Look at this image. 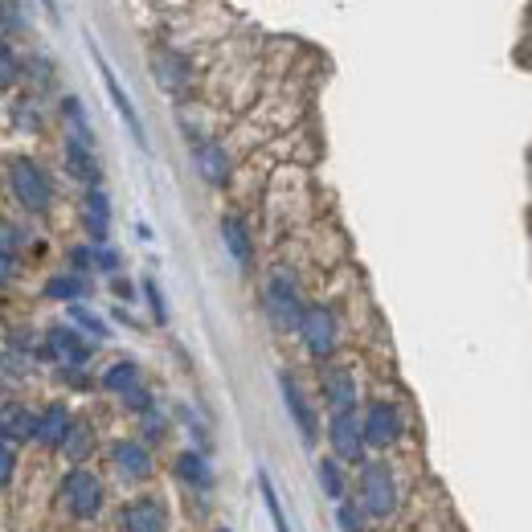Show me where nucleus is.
Instances as JSON below:
<instances>
[{"instance_id":"obj_1","label":"nucleus","mask_w":532,"mask_h":532,"mask_svg":"<svg viewBox=\"0 0 532 532\" xmlns=\"http://www.w3.org/2000/svg\"><path fill=\"white\" fill-rule=\"evenodd\" d=\"M0 185H5V197L17 205V213L25 217H50L58 209V181L54 172L41 164L29 152H17L0 164Z\"/></svg>"},{"instance_id":"obj_2","label":"nucleus","mask_w":532,"mask_h":532,"mask_svg":"<svg viewBox=\"0 0 532 532\" xmlns=\"http://www.w3.org/2000/svg\"><path fill=\"white\" fill-rule=\"evenodd\" d=\"M54 504L66 520L74 524H99L107 512V479L86 463V467H66L54 487Z\"/></svg>"},{"instance_id":"obj_3","label":"nucleus","mask_w":532,"mask_h":532,"mask_svg":"<svg viewBox=\"0 0 532 532\" xmlns=\"http://www.w3.org/2000/svg\"><path fill=\"white\" fill-rule=\"evenodd\" d=\"M352 500L365 512L369 524H389L402 508V483H397V471L389 459H365L357 467V479H352Z\"/></svg>"},{"instance_id":"obj_4","label":"nucleus","mask_w":532,"mask_h":532,"mask_svg":"<svg viewBox=\"0 0 532 532\" xmlns=\"http://www.w3.org/2000/svg\"><path fill=\"white\" fill-rule=\"evenodd\" d=\"M258 307H262V316L266 324H271L279 336H295L299 328V316H303V307H307V295H303V283L299 275L291 271V266H271L258 287Z\"/></svg>"},{"instance_id":"obj_5","label":"nucleus","mask_w":532,"mask_h":532,"mask_svg":"<svg viewBox=\"0 0 532 532\" xmlns=\"http://www.w3.org/2000/svg\"><path fill=\"white\" fill-rule=\"evenodd\" d=\"M295 340H299L307 361H316V365L336 361L340 344H344V328H340L336 307L324 303V299H307L303 316H299V328H295Z\"/></svg>"},{"instance_id":"obj_6","label":"nucleus","mask_w":532,"mask_h":532,"mask_svg":"<svg viewBox=\"0 0 532 532\" xmlns=\"http://www.w3.org/2000/svg\"><path fill=\"white\" fill-rule=\"evenodd\" d=\"M99 348L91 336H82L70 320H58V324H46L37 332V365H46V369H91L95 357H99Z\"/></svg>"},{"instance_id":"obj_7","label":"nucleus","mask_w":532,"mask_h":532,"mask_svg":"<svg viewBox=\"0 0 532 532\" xmlns=\"http://www.w3.org/2000/svg\"><path fill=\"white\" fill-rule=\"evenodd\" d=\"M107 467L111 475L123 483V487H148L156 479V451L148 447V442H140L136 434H123V438H111L107 447Z\"/></svg>"},{"instance_id":"obj_8","label":"nucleus","mask_w":532,"mask_h":532,"mask_svg":"<svg viewBox=\"0 0 532 532\" xmlns=\"http://www.w3.org/2000/svg\"><path fill=\"white\" fill-rule=\"evenodd\" d=\"M361 426H365L369 451L385 455L406 438V410H402V402L377 393V397H369V402H361Z\"/></svg>"},{"instance_id":"obj_9","label":"nucleus","mask_w":532,"mask_h":532,"mask_svg":"<svg viewBox=\"0 0 532 532\" xmlns=\"http://www.w3.org/2000/svg\"><path fill=\"white\" fill-rule=\"evenodd\" d=\"M148 66H152V78L164 95L172 99H189L193 86H197V62L181 50V46H168V41H160V46H152L148 54Z\"/></svg>"},{"instance_id":"obj_10","label":"nucleus","mask_w":532,"mask_h":532,"mask_svg":"<svg viewBox=\"0 0 532 532\" xmlns=\"http://www.w3.org/2000/svg\"><path fill=\"white\" fill-rule=\"evenodd\" d=\"M279 397H283V406H287L291 426H295L299 438H303V447L316 451L320 438H324V422H320V410H316V402H312V393L303 389V381H299L291 369H279Z\"/></svg>"},{"instance_id":"obj_11","label":"nucleus","mask_w":532,"mask_h":532,"mask_svg":"<svg viewBox=\"0 0 532 532\" xmlns=\"http://www.w3.org/2000/svg\"><path fill=\"white\" fill-rule=\"evenodd\" d=\"M324 438L332 459H340L344 467H361L369 459V442H365V426H361V410H332L324 422Z\"/></svg>"},{"instance_id":"obj_12","label":"nucleus","mask_w":532,"mask_h":532,"mask_svg":"<svg viewBox=\"0 0 532 532\" xmlns=\"http://www.w3.org/2000/svg\"><path fill=\"white\" fill-rule=\"evenodd\" d=\"M119 532H172V508L160 492H136L115 508Z\"/></svg>"},{"instance_id":"obj_13","label":"nucleus","mask_w":532,"mask_h":532,"mask_svg":"<svg viewBox=\"0 0 532 532\" xmlns=\"http://www.w3.org/2000/svg\"><path fill=\"white\" fill-rule=\"evenodd\" d=\"M189 156H193V168L201 176V185L209 189H230L234 185V152L226 140H217V136H205L197 144H189Z\"/></svg>"},{"instance_id":"obj_14","label":"nucleus","mask_w":532,"mask_h":532,"mask_svg":"<svg viewBox=\"0 0 532 532\" xmlns=\"http://www.w3.org/2000/svg\"><path fill=\"white\" fill-rule=\"evenodd\" d=\"M320 402L324 410H361V377L352 365L328 361L320 365Z\"/></svg>"},{"instance_id":"obj_15","label":"nucleus","mask_w":532,"mask_h":532,"mask_svg":"<svg viewBox=\"0 0 532 532\" xmlns=\"http://www.w3.org/2000/svg\"><path fill=\"white\" fill-rule=\"evenodd\" d=\"M70 422H74V406L66 402V397H50V402H41L37 418H33V442H29V447H37L41 455H54L62 447Z\"/></svg>"},{"instance_id":"obj_16","label":"nucleus","mask_w":532,"mask_h":532,"mask_svg":"<svg viewBox=\"0 0 532 532\" xmlns=\"http://www.w3.org/2000/svg\"><path fill=\"white\" fill-rule=\"evenodd\" d=\"M217 234H221V246H226V254L234 258L238 271L250 275V271H254V262H258V242H254V230H250L246 213L226 209V213L217 217Z\"/></svg>"},{"instance_id":"obj_17","label":"nucleus","mask_w":532,"mask_h":532,"mask_svg":"<svg viewBox=\"0 0 532 532\" xmlns=\"http://www.w3.org/2000/svg\"><path fill=\"white\" fill-rule=\"evenodd\" d=\"M172 479L181 483L189 496H201V500H209L217 492L213 459H209V451H197V447H185L172 455Z\"/></svg>"},{"instance_id":"obj_18","label":"nucleus","mask_w":532,"mask_h":532,"mask_svg":"<svg viewBox=\"0 0 532 532\" xmlns=\"http://www.w3.org/2000/svg\"><path fill=\"white\" fill-rule=\"evenodd\" d=\"M78 226H82V238L86 242H111V226H115V205H111V193L107 185H95V189H82V201H78Z\"/></svg>"},{"instance_id":"obj_19","label":"nucleus","mask_w":532,"mask_h":532,"mask_svg":"<svg viewBox=\"0 0 532 532\" xmlns=\"http://www.w3.org/2000/svg\"><path fill=\"white\" fill-rule=\"evenodd\" d=\"M62 168H66L70 181L82 185V189H95V185L107 181V168H103V160H99V148L82 144V140H74V136H62Z\"/></svg>"},{"instance_id":"obj_20","label":"nucleus","mask_w":532,"mask_h":532,"mask_svg":"<svg viewBox=\"0 0 532 532\" xmlns=\"http://www.w3.org/2000/svg\"><path fill=\"white\" fill-rule=\"evenodd\" d=\"M103 451V442H99V426L86 418V414H74L66 438H62V447L54 451L66 467H86V463H95V455Z\"/></svg>"},{"instance_id":"obj_21","label":"nucleus","mask_w":532,"mask_h":532,"mask_svg":"<svg viewBox=\"0 0 532 532\" xmlns=\"http://www.w3.org/2000/svg\"><path fill=\"white\" fill-rule=\"evenodd\" d=\"M95 66H99V78H103V86H107V99H111V107L119 111V119H123V127L131 131V140H136L144 152H148V131H144V119H140V111H136V103H131V95L123 91V82H119V74L107 66V58L95 50Z\"/></svg>"},{"instance_id":"obj_22","label":"nucleus","mask_w":532,"mask_h":532,"mask_svg":"<svg viewBox=\"0 0 532 532\" xmlns=\"http://www.w3.org/2000/svg\"><path fill=\"white\" fill-rule=\"evenodd\" d=\"M5 111H9V127L17 131V136H41V131H46V123H50L46 103H41V95L29 91V86H21V91L9 95V107Z\"/></svg>"},{"instance_id":"obj_23","label":"nucleus","mask_w":532,"mask_h":532,"mask_svg":"<svg viewBox=\"0 0 532 532\" xmlns=\"http://www.w3.org/2000/svg\"><path fill=\"white\" fill-rule=\"evenodd\" d=\"M95 295V279L91 275H74V271H54L46 275V283H41V299L50 303H91Z\"/></svg>"},{"instance_id":"obj_24","label":"nucleus","mask_w":532,"mask_h":532,"mask_svg":"<svg viewBox=\"0 0 532 532\" xmlns=\"http://www.w3.org/2000/svg\"><path fill=\"white\" fill-rule=\"evenodd\" d=\"M54 115H58V123L66 127V136H74V140H82V144L99 148V136H95V127H91V115H86V103H82L78 95H62V99L54 103Z\"/></svg>"},{"instance_id":"obj_25","label":"nucleus","mask_w":532,"mask_h":532,"mask_svg":"<svg viewBox=\"0 0 532 532\" xmlns=\"http://www.w3.org/2000/svg\"><path fill=\"white\" fill-rule=\"evenodd\" d=\"M144 381H148V377H144V365H140V361H131V357H119V361H111V365L99 373V389L111 393L115 402H119L123 393L136 389V385H144Z\"/></svg>"},{"instance_id":"obj_26","label":"nucleus","mask_w":532,"mask_h":532,"mask_svg":"<svg viewBox=\"0 0 532 532\" xmlns=\"http://www.w3.org/2000/svg\"><path fill=\"white\" fill-rule=\"evenodd\" d=\"M33 418H37V406L21 402V397H5V442L9 447H29L33 442Z\"/></svg>"},{"instance_id":"obj_27","label":"nucleus","mask_w":532,"mask_h":532,"mask_svg":"<svg viewBox=\"0 0 532 532\" xmlns=\"http://www.w3.org/2000/svg\"><path fill=\"white\" fill-rule=\"evenodd\" d=\"M25 86V54L17 50V41L0 33V95H13Z\"/></svg>"},{"instance_id":"obj_28","label":"nucleus","mask_w":532,"mask_h":532,"mask_svg":"<svg viewBox=\"0 0 532 532\" xmlns=\"http://www.w3.org/2000/svg\"><path fill=\"white\" fill-rule=\"evenodd\" d=\"M316 479H320V492H324L332 504H340V500L352 492V475H348V467H344L340 459H332V455L316 459Z\"/></svg>"},{"instance_id":"obj_29","label":"nucleus","mask_w":532,"mask_h":532,"mask_svg":"<svg viewBox=\"0 0 532 532\" xmlns=\"http://www.w3.org/2000/svg\"><path fill=\"white\" fill-rule=\"evenodd\" d=\"M172 422L189 434V447H197V451H213V426L205 422V414H197V410L185 406V402H176V406H172Z\"/></svg>"},{"instance_id":"obj_30","label":"nucleus","mask_w":532,"mask_h":532,"mask_svg":"<svg viewBox=\"0 0 532 532\" xmlns=\"http://www.w3.org/2000/svg\"><path fill=\"white\" fill-rule=\"evenodd\" d=\"M66 320H70L82 336H91L95 344H107V340H111V324L95 312L91 303H66Z\"/></svg>"},{"instance_id":"obj_31","label":"nucleus","mask_w":532,"mask_h":532,"mask_svg":"<svg viewBox=\"0 0 532 532\" xmlns=\"http://www.w3.org/2000/svg\"><path fill=\"white\" fill-rule=\"evenodd\" d=\"M29 242H33V230L25 226V221H17V217H9V213H0V250L13 254V258H21V254L29 250Z\"/></svg>"},{"instance_id":"obj_32","label":"nucleus","mask_w":532,"mask_h":532,"mask_svg":"<svg viewBox=\"0 0 532 532\" xmlns=\"http://www.w3.org/2000/svg\"><path fill=\"white\" fill-rule=\"evenodd\" d=\"M136 422H140V434H136V438H140V442H148L152 451H156V447H164V442H168V434H172V418H168L160 406H156L152 414L136 418Z\"/></svg>"},{"instance_id":"obj_33","label":"nucleus","mask_w":532,"mask_h":532,"mask_svg":"<svg viewBox=\"0 0 532 532\" xmlns=\"http://www.w3.org/2000/svg\"><path fill=\"white\" fill-rule=\"evenodd\" d=\"M160 402H156V389L144 381V385H136V389H131V393H123L119 397V410L127 414V418H144V414H152Z\"/></svg>"},{"instance_id":"obj_34","label":"nucleus","mask_w":532,"mask_h":532,"mask_svg":"<svg viewBox=\"0 0 532 532\" xmlns=\"http://www.w3.org/2000/svg\"><path fill=\"white\" fill-rule=\"evenodd\" d=\"M258 496H262V504H266V516H271L275 532H291L287 512H283V504H279V492H275V483H271V475H266V471H258Z\"/></svg>"},{"instance_id":"obj_35","label":"nucleus","mask_w":532,"mask_h":532,"mask_svg":"<svg viewBox=\"0 0 532 532\" xmlns=\"http://www.w3.org/2000/svg\"><path fill=\"white\" fill-rule=\"evenodd\" d=\"M140 295H144V303H148L152 324H156V328H168V299H164V291H160V283H156L152 275L140 279Z\"/></svg>"},{"instance_id":"obj_36","label":"nucleus","mask_w":532,"mask_h":532,"mask_svg":"<svg viewBox=\"0 0 532 532\" xmlns=\"http://www.w3.org/2000/svg\"><path fill=\"white\" fill-rule=\"evenodd\" d=\"M66 271L74 275H91L95 279V242H70L66 246Z\"/></svg>"},{"instance_id":"obj_37","label":"nucleus","mask_w":532,"mask_h":532,"mask_svg":"<svg viewBox=\"0 0 532 532\" xmlns=\"http://www.w3.org/2000/svg\"><path fill=\"white\" fill-rule=\"evenodd\" d=\"M21 479V451L9 447V442H0V496H9Z\"/></svg>"},{"instance_id":"obj_38","label":"nucleus","mask_w":532,"mask_h":532,"mask_svg":"<svg viewBox=\"0 0 532 532\" xmlns=\"http://www.w3.org/2000/svg\"><path fill=\"white\" fill-rule=\"evenodd\" d=\"M54 377H58L62 389H70V393H95V389H99V377H95L91 369H70V365H62V369H54Z\"/></svg>"},{"instance_id":"obj_39","label":"nucleus","mask_w":532,"mask_h":532,"mask_svg":"<svg viewBox=\"0 0 532 532\" xmlns=\"http://www.w3.org/2000/svg\"><path fill=\"white\" fill-rule=\"evenodd\" d=\"M0 33L13 37V33H29V17L21 0H0Z\"/></svg>"},{"instance_id":"obj_40","label":"nucleus","mask_w":532,"mask_h":532,"mask_svg":"<svg viewBox=\"0 0 532 532\" xmlns=\"http://www.w3.org/2000/svg\"><path fill=\"white\" fill-rule=\"evenodd\" d=\"M336 528L340 532H369V520H365V512L357 508V500H352V496H344L336 504Z\"/></svg>"},{"instance_id":"obj_41","label":"nucleus","mask_w":532,"mask_h":532,"mask_svg":"<svg viewBox=\"0 0 532 532\" xmlns=\"http://www.w3.org/2000/svg\"><path fill=\"white\" fill-rule=\"evenodd\" d=\"M95 275H103V279L123 275V250L119 246H111V242L95 246Z\"/></svg>"},{"instance_id":"obj_42","label":"nucleus","mask_w":532,"mask_h":532,"mask_svg":"<svg viewBox=\"0 0 532 532\" xmlns=\"http://www.w3.org/2000/svg\"><path fill=\"white\" fill-rule=\"evenodd\" d=\"M17 279H21V258H13V254L0 250V295L13 291V287H17Z\"/></svg>"},{"instance_id":"obj_43","label":"nucleus","mask_w":532,"mask_h":532,"mask_svg":"<svg viewBox=\"0 0 532 532\" xmlns=\"http://www.w3.org/2000/svg\"><path fill=\"white\" fill-rule=\"evenodd\" d=\"M107 287H111V295H115L119 303H127V307L136 303V295H140V291H136V283H131L127 275H111V279H107Z\"/></svg>"},{"instance_id":"obj_44","label":"nucleus","mask_w":532,"mask_h":532,"mask_svg":"<svg viewBox=\"0 0 532 532\" xmlns=\"http://www.w3.org/2000/svg\"><path fill=\"white\" fill-rule=\"evenodd\" d=\"M111 320H119V324H127V328H140V320H131V312H127V303L111 307Z\"/></svg>"},{"instance_id":"obj_45","label":"nucleus","mask_w":532,"mask_h":532,"mask_svg":"<svg viewBox=\"0 0 532 532\" xmlns=\"http://www.w3.org/2000/svg\"><path fill=\"white\" fill-rule=\"evenodd\" d=\"M41 5H46V9H50V17L58 21V0H41Z\"/></svg>"},{"instance_id":"obj_46","label":"nucleus","mask_w":532,"mask_h":532,"mask_svg":"<svg viewBox=\"0 0 532 532\" xmlns=\"http://www.w3.org/2000/svg\"><path fill=\"white\" fill-rule=\"evenodd\" d=\"M0 442H5V402H0Z\"/></svg>"},{"instance_id":"obj_47","label":"nucleus","mask_w":532,"mask_h":532,"mask_svg":"<svg viewBox=\"0 0 532 532\" xmlns=\"http://www.w3.org/2000/svg\"><path fill=\"white\" fill-rule=\"evenodd\" d=\"M0 369H5V336H0Z\"/></svg>"},{"instance_id":"obj_48","label":"nucleus","mask_w":532,"mask_h":532,"mask_svg":"<svg viewBox=\"0 0 532 532\" xmlns=\"http://www.w3.org/2000/svg\"><path fill=\"white\" fill-rule=\"evenodd\" d=\"M213 532H234V528H230V524H217V528H213Z\"/></svg>"}]
</instances>
